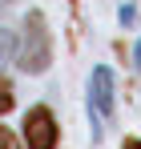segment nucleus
I'll return each instance as SVG.
<instances>
[{"mask_svg": "<svg viewBox=\"0 0 141 149\" xmlns=\"http://www.w3.org/2000/svg\"><path fill=\"white\" fill-rule=\"evenodd\" d=\"M20 65L24 73H45L52 65V36H48L45 12H28L24 20V40H20Z\"/></svg>", "mask_w": 141, "mask_h": 149, "instance_id": "obj_1", "label": "nucleus"}, {"mask_svg": "<svg viewBox=\"0 0 141 149\" xmlns=\"http://www.w3.org/2000/svg\"><path fill=\"white\" fill-rule=\"evenodd\" d=\"M113 113V73L101 65L89 77V117H93V137L101 133V121Z\"/></svg>", "mask_w": 141, "mask_h": 149, "instance_id": "obj_2", "label": "nucleus"}, {"mask_svg": "<svg viewBox=\"0 0 141 149\" xmlns=\"http://www.w3.org/2000/svg\"><path fill=\"white\" fill-rule=\"evenodd\" d=\"M24 145L28 149H57V117L45 105L28 109V117H24Z\"/></svg>", "mask_w": 141, "mask_h": 149, "instance_id": "obj_3", "label": "nucleus"}, {"mask_svg": "<svg viewBox=\"0 0 141 149\" xmlns=\"http://www.w3.org/2000/svg\"><path fill=\"white\" fill-rule=\"evenodd\" d=\"M12 52H16V36H12L8 28H0V65L12 61Z\"/></svg>", "mask_w": 141, "mask_h": 149, "instance_id": "obj_4", "label": "nucleus"}, {"mask_svg": "<svg viewBox=\"0 0 141 149\" xmlns=\"http://www.w3.org/2000/svg\"><path fill=\"white\" fill-rule=\"evenodd\" d=\"M12 109V89H8V81L0 77V113H8Z\"/></svg>", "mask_w": 141, "mask_h": 149, "instance_id": "obj_5", "label": "nucleus"}, {"mask_svg": "<svg viewBox=\"0 0 141 149\" xmlns=\"http://www.w3.org/2000/svg\"><path fill=\"white\" fill-rule=\"evenodd\" d=\"M0 149H20V141H16L8 129H0Z\"/></svg>", "mask_w": 141, "mask_h": 149, "instance_id": "obj_6", "label": "nucleus"}, {"mask_svg": "<svg viewBox=\"0 0 141 149\" xmlns=\"http://www.w3.org/2000/svg\"><path fill=\"white\" fill-rule=\"evenodd\" d=\"M121 149H141V141H125V145H121Z\"/></svg>", "mask_w": 141, "mask_h": 149, "instance_id": "obj_7", "label": "nucleus"}, {"mask_svg": "<svg viewBox=\"0 0 141 149\" xmlns=\"http://www.w3.org/2000/svg\"><path fill=\"white\" fill-rule=\"evenodd\" d=\"M4 8H8V0H0V12H4Z\"/></svg>", "mask_w": 141, "mask_h": 149, "instance_id": "obj_8", "label": "nucleus"}]
</instances>
